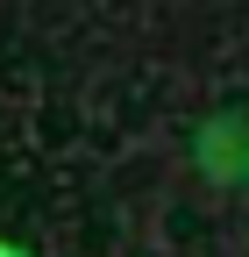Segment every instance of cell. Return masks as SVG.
Returning <instances> with one entry per match:
<instances>
[{"label":"cell","instance_id":"obj_1","mask_svg":"<svg viewBox=\"0 0 249 257\" xmlns=\"http://www.w3.org/2000/svg\"><path fill=\"white\" fill-rule=\"evenodd\" d=\"M0 257H22V250H14V243H0Z\"/></svg>","mask_w":249,"mask_h":257}]
</instances>
